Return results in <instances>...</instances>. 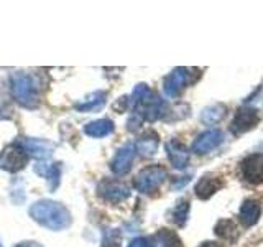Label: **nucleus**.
<instances>
[{
	"label": "nucleus",
	"instance_id": "20",
	"mask_svg": "<svg viewBox=\"0 0 263 247\" xmlns=\"http://www.w3.org/2000/svg\"><path fill=\"white\" fill-rule=\"evenodd\" d=\"M105 97H107V93L105 91H97L92 96H90L86 102L82 104H76V109L79 112H90V111H97L101 109V107L105 104Z\"/></svg>",
	"mask_w": 263,
	"mask_h": 247
},
{
	"label": "nucleus",
	"instance_id": "8",
	"mask_svg": "<svg viewBox=\"0 0 263 247\" xmlns=\"http://www.w3.org/2000/svg\"><path fill=\"white\" fill-rule=\"evenodd\" d=\"M260 117L255 109H252V107H240L237 112H235V117L232 120V123H230V130L234 132V134H245V132L252 130L255 126L258 123Z\"/></svg>",
	"mask_w": 263,
	"mask_h": 247
},
{
	"label": "nucleus",
	"instance_id": "19",
	"mask_svg": "<svg viewBox=\"0 0 263 247\" xmlns=\"http://www.w3.org/2000/svg\"><path fill=\"white\" fill-rule=\"evenodd\" d=\"M36 173L51 181V189H54L58 186V183H60V175H61L60 163H53V165L40 163V165H36Z\"/></svg>",
	"mask_w": 263,
	"mask_h": 247
},
{
	"label": "nucleus",
	"instance_id": "3",
	"mask_svg": "<svg viewBox=\"0 0 263 247\" xmlns=\"http://www.w3.org/2000/svg\"><path fill=\"white\" fill-rule=\"evenodd\" d=\"M10 89L15 101L25 107H35L38 104V94L35 81L25 73H15L10 81Z\"/></svg>",
	"mask_w": 263,
	"mask_h": 247
},
{
	"label": "nucleus",
	"instance_id": "4",
	"mask_svg": "<svg viewBox=\"0 0 263 247\" xmlns=\"http://www.w3.org/2000/svg\"><path fill=\"white\" fill-rule=\"evenodd\" d=\"M166 177L168 173L161 165H150V167L138 171V175L134 180V186L140 193H152L166 180Z\"/></svg>",
	"mask_w": 263,
	"mask_h": 247
},
{
	"label": "nucleus",
	"instance_id": "18",
	"mask_svg": "<svg viewBox=\"0 0 263 247\" xmlns=\"http://www.w3.org/2000/svg\"><path fill=\"white\" fill-rule=\"evenodd\" d=\"M214 233H216L219 237L226 239V241L234 242L238 237V231H237V224L230 219H220L216 227H214Z\"/></svg>",
	"mask_w": 263,
	"mask_h": 247
},
{
	"label": "nucleus",
	"instance_id": "7",
	"mask_svg": "<svg viewBox=\"0 0 263 247\" xmlns=\"http://www.w3.org/2000/svg\"><path fill=\"white\" fill-rule=\"evenodd\" d=\"M97 193L102 200L109 203H120L123 200H127L130 196V189L127 185L120 183V181L114 180H104L97 186Z\"/></svg>",
	"mask_w": 263,
	"mask_h": 247
},
{
	"label": "nucleus",
	"instance_id": "14",
	"mask_svg": "<svg viewBox=\"0 0 263 247\" xmlns=\"http://www.w3.org/2000/svg\"><path fill=\"white\" fill-rule=\"evenodd\" d=\"M166 152H168V158L175 168L183 170L187 167L189 152L181 142H178V140H170V142L166 144Z\"/></svg>",
	"mask_w": 263,
	"mask_h": 247
},
{
	"label": "nucleus",
	"instance_id": "17",
	"mask_svg": "<svg viewBox=\"0 0 263 247\" xmlns=\"http://www.w3.org/2000/svg\"><path fill=\"white\" fill-rule=\"evenodd\" d=\"M114 132V122L109 119H99L92 120L84 126V134L89 137H96V138H102L110 135Z\"/></svg>",
	"mask_w": 263,
	"mask_h": 247
},
{
	"label": "nucleus",
	"instance_id": "12",
	"mask_svg": "<svg viewBox=\"0 0 263 247\" xmlns=\"http://www.w3.org/2000/svg\"><path fill=\"white\" fill-rule=\"evenodd\" d=\"M134 155H135V148L132 145H123L119 148L117 153L114 155V158L110 162V168L115 175H125L132 167Z\"/></svg>",
	"mask_w": 263,
	"mask_h": 247
},
{
	"label": "nucleus",
	"instance_id": "5",
	"mask_svg": "<svg viewBox=\"0 0 263 247\" xmlns=\"http://www.w3.org/2000/svg\"><path fill=\"white\" fill-rule=\"evenodd\" d=\"M194 71L196 69H189V68H175V69H173L163 81L164 94H166L168 97L179 96V93L187 84H191V82L196 81V78H193Z\"/></svg>",
	"mask_w": 263,
	"mask_h": 247
},
{
	"label": "nucleus",
	"instance_id": "11",
	"mask_svg": "<svg viewBox=\"0 0 263 247\" xmlns=\"http://www.w3.org/2000/svg\"><path fill=\"white\" fill-rule=\"evenodd\" d=\"M18 144L23 147V150L28 153V156H35V158H48L49 155L53 153L54 145L48 140H41V138H20Z\"/></svg>",
	"mask_w": 263,
	"mask_h": 247
},
{
	"label": "nucleus",
	"instance_id": "21",
	"mask_svg": "<svg viewBox=\"0 0 263 247\" xmlns=\"http://www.w3.org/2000/svg\"><path fill=\"white\" fill-rule=\"evenodd\" d=\"M226 115V105L222 104H214L211 107H205L201 114V120L208 126H212V123H217L222 117Z\"/></svg>",
	"mask_w": 263,
	"mask_h": 247
},
{
	"label": "nucleus",
	"instance_id": "25",
	"mask_svg": "<svg viewBox=\"0 0 263 247\" xmlns=\"http://www.w3.org/2000/svg\"><path fill=\"white\" fill-rule=\"evenodd\" d=\"M128 247H155V244L152 242V239H148V237H137L130 242Z\"/></svg>",
	"mask_w": 263,
	"mask_h": 247
},
{
	"label": "nucleus",
	"instance_id": "9",
	"mask_svg": "<svg viewBox=\"0 0 263 247\" xmlns=\"http://www.w3.org/2000/svg\"><path fill=\"white\" fill-rule=\"evenodd\" d=\"M222 142H224V132L222 130L217 129L205 130L201 135H197L193 142V152L199 155L209 153L214 148H217Z\"/></svg>",
	"mask_w": 263,
	"mask_h": 247
},
{
	"label": "nucleus",
	"instance_id": "2",
	"mask_svg": "<svg viewBox=\"0 0 263 247\" xmlns=\"http://www.w3.org/2000/svg\"><path fill=\"white\" fill-rule=\"evenodd\" d=\"M130 101H132V107L135 111V115H138L142 120L155 122L160 117H163L164 112H166L164 101L160 96H156L146 84H138L134 89V94H132Z\"/></svg>",
	"mask_w": 263,
	"mask_h": 247
},
{
	"label": "nucleus",
	"instance_id": "1",
	"mask_svg": "<svg viewBox=\"0 0 263 247\" xmlns=\"http://www.w3.org/2000/svg\"><path fill=\"white\" fill-rule=\"evenodd\" d=\"M30 216L35 219L38 224L45 226L51 231H61L69 227L71 224V213L66 206L56 201L41 200L31 204Z\"/></svg>",
	"mask_w": 263,
	"mask_h": 247
},
{
	"label": "nucleus",
	"instance_id": "27",
	"mask_svg": "<svg viewBox=\"0 0 263 247\" xmlns=\"http://www.w3.org/2000/svg\"><path fill=\"white\" fill-rule=\"evenodd\" d=\"M199 247H222L219 242H212V241H208V242H202Z\"/></svg>",
	"mask_w": 263,
	"mask_h": 247
},
{
	"label": "nucleus",
	"instance_id": "15",
	"mask_svg": "<svg viewBox=\"0 0 263 247\" xmlns=\"http://www.w3.org/2000/svg\"><path fill=\"white\" fill-rule=\"evenodd\" d=\"M158 145H160L158 134L153 130H146L145 134L137 140L135 150L142 156H153L156 150H158Z\"/></svg>",
	"mask_w": 263,
	"mask_h": 247
},
{
	"label": "nucleus",
	"instance_id": "23",
	"mask_svg": "<svg viewBox=\"0 0 263 247\" xmlns=\"http://www.w3.org/2000/svg\"><path fill=\"white\" fill-rule=\"evenodd\" d=\"M156 239L163 244V247H183V242H181L178 234L170 229H160L158 234H156Z\"/></svg>",
	"mask_w": 263,
	"mask_h": 247
},
{
	"label": "nucleus",
	"instance_id": "10",
	"mask_svg": "<svg viewBox=\"0 0 263 247\" xmlns=\"http://www.w3.org/2000/svg\"><path fill=\"white\" fill-rule=\"evenodd\" d=\"M242 175L250 185L263 183V155L253 153L242 162Z\"/></svg>",
	"mask_w": 263,
	"mask_h": 247
},
{
	"label": "nucleus",
	"instance_id": "26",
	"mask_svg": "<svg viewBox=\"0 0 263 247\" xmlns=\"http://www.w3.org/2000/svg\"><path fill=\"white\" fill-rule=\"evenodd\" d=\"M16 247H43L41 244H38V242H31V241H27V242H20Z\"/></svg>",
	"mask_w": 263,
	"mask_h": 247
},
{
	"label": "nucleus",
	"instance_id": "13",
	"mask_svg": "<svg viewBox=\"0 0 263 247\" xmlns=\"http://www.w3.org/2000/svg\"><path fill=\"white\" fill-rule=\"evenodd\" d=\"M222 186H224V180H222V178L205 175L196 183L194 193H196L197 198H199V200H209V198L216 191H219Z\"/></svg>",
	"mask_w": 263,
	"mask_h": 247
},
{
	"label": "nucleus",
	"instance_id": "22",
	"mask_svg": "<svg viewBox=\"0 0 263 247\" xmlns=\"http://www.w3.org/2000/svg\"><path fill=\"white\" fill-rule=\"evenodd\" d=\"M187 216H189V201L187 200H181L176 204V208L173 209L171 219H173V222H176L178 226H184L186 221H187Z\"/></svg>",
	"mask_w": 263,
	"mask_h": 247
},
{
	"label": "nucleus",
	"instance_id": "24",
	"mask_svg": "<svg viewBox=\"0 0 263 247\" xmlns=\"http://www.w3.org/2000/svg\"><path fill=\"white\" fill-rule=\"evenodd\" d=\"M120 242H122V237H120L119 231L117 229H109V231H105V233H104L101 247H120Z\"/></svg>",
	"mask_w": 263,
	"mask_h": 247
},
{
	"label": "nucleus",
	"instance_id": "16",
	"mask_svg": "<svg viewBox=\"0 0 263 247\" xmlns=\"http://www.w3.org/2000/svg\"><path fill=\"white\" fill-rule=\"evenodd\" d=\"M260 214H261V206H260V201L257 200H247L242 208H240V214H238V218L243 222L247 227L250 226H255L260 219Z\"/></svg>",
	"mask_w": 263,
	"mask_h": 247
},
{
	"label": "nucleus",
	"instance_id": "6",
	"mask_svg": "<svg viewBox=\"0 0 263 247\" xmlns=\"http://www.w3.org/2000/svg\"><path fill=\"white\" fill-rule=\"evenodd\" d=\"M28 158L30 156L23 150V147L18 142H15L12 145H8L2 152V155H0V168L10 173H16L27 167Z\"/></svg>",
	"mask_w": 263,
	"mask_h": 247
}]
</instances>
